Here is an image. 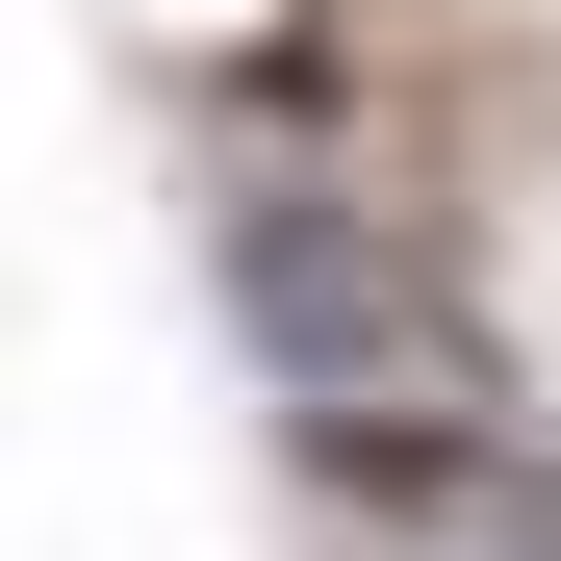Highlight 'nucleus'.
I'll return each mask as SVG.
<instances>
[{
  "label": "nucleus",
  "mask_w": 561,
  "mask_h": 561,
  "mask_svg": "<svg viewBox=\"0 0 561 561\" xmlns=\"http://www.w3.org/2000/svg\"><path fill=\"white\" fill-rule=\"evenodd\" d=\"M205 280H230L255 383L307 409L332 485H485V459H511V357H485V307H459L434 230H383L357 179H230Z\"/></svg>",
  "instance_id": "obj_1"
}]
</instances>
